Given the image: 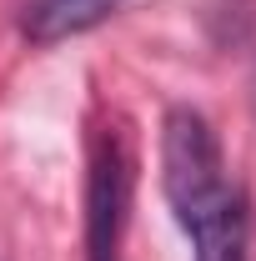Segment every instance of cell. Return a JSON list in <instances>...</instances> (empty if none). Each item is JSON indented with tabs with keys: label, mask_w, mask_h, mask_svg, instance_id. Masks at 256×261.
Returning a JSON list of instances; mask_svg holds the SVG:
<instances>
[{
	"label": "cell",
	"mask_w": 256,
	"mask_h": 261,
	"mask_svg": "<svg viewBox=\"0 0 256 261\" xmlns=\"http://www.w3.org/2000/svg\"><path fill=\"white\" fill-rule=\"evenodd\" d=\"M161 196L191 241V261H251L246 191L196 106H171L161 121Z\"/></svg>",
	"instance_id": "1"
},
{
	"label": "cell",
	"mask_w": 256,
	"mask_h": 261,
	"mask_svg": "<svg viewBox=\"0 0 256 261\" xmlns=\"http://www.w3.org/2000/svg\"><path fill=\"white\" fill-rule=\"evenodd\" d=\"M131 186H136L131 146L116 126H106L91 146L86 171V261H126Z\"/></svg>",
	"instance_id": "2"
},
{
	"label": "cell",
	"mask_w": 256,
	"mask_h": 261,
	"mask_svg": "<svg viewBox=\"0 0 256 261\" xmlns=\"http://www.w3.org/2000/svg\"><path fill=\"white\" fill-rule=\"evenodd\" d=\"M121 5L126 0H31L25 15H20V31H25L31 45H61V40L96 31Z\"/></svg>",
	"instance_id": "3"
}]
</instances>
